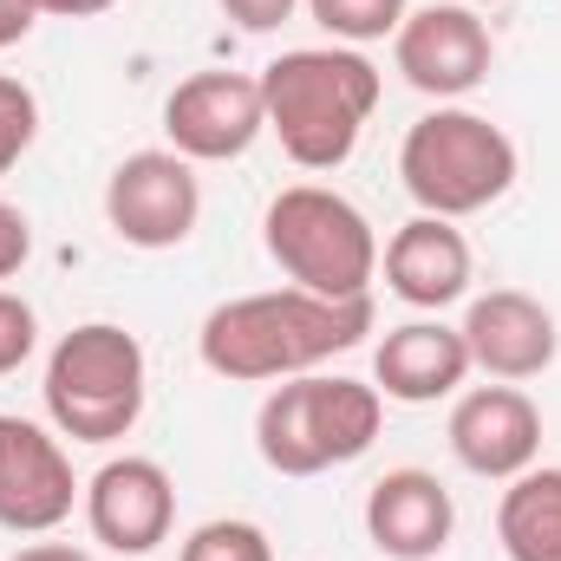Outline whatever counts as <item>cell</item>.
Listing matches in <instances>:
<instances>
[{"label":"cell","instance_id":"cell-5","mask_svg":"<svg viewBox=\"0 0 561 561\" xmlns=\"http://www.w3.org/2000/svg\"><path fill=\"white\" fill-rule=\"evenodd\" d=\"M399 176H405V190H412V203H419L424 216L457 222V216H477L496 196H510V183H516V144H510L503 125H490L483 112L437 105L399 144Z\"/></svg>","mask_w":561,"mask_h":561},{"label":"cell","instance_id":"cell-4","mask_svg":"<svg viewBox=\"0 0 561 561\" xmlns=\"http://www.w3.org/2000/svg\"><path fill=\"white\" fill-rule=\"evenodd\" d=\"M386 419L379 386L366 379H313L300 373L294 386H275L255 412V450L280 477H320L333 463H353L373 450Z\"/></svg>","mask_w":561,"mask_h":561},{"label":"cell","instance_id":"cell-7","mask_svg":"<svg viewBox=\"0 0 561 561\" xmlns=\"http://www.w3.org/2000/svg\"><path fill=\"white\" fill-rule=\"evenodd\" d=\"M203 183L196 163L176 150H131L105 183V222L131 249H176L196 236Z\"/></svg>","mask_w":561,"mask_h":561},{"label":"cell","instance_id":"cell-10","mask_svg":"<svg viewBox=\"0 0 561 561\" xmlns=\"http://www.w3.org/2000/svg\"><path fill=\"white\" fill-rule=\"evenodd\" d=\"M392 59L405 72V85H419L424 99H463L490 79V26L477 20V7H457V0H437L405 13V26L392 33Z\"/></svg>","mask_w":561,"mask_h":561},{"label":"cell","instance_id":"cell-25","mask_svg":"<svg viewBox=\"0 0 561 561\" xmlns=\"http://www.w3.org/2000/svg\"><path fill=\"white\" fill-rule=\"evenodd\" d=\"M33 13H53V20H92V13H105V7H118V0H26Z\"/></svg>","mask_w":561,"mask_h":561},{"label":"cell","instance_id":"cell-3","mask_svg":"<svg viewBox=\"0 0 561 561\" xmlns=\"http://www.w3.org/2000/svg\"><path fill=\"white\" fill-rule=\"evenodd\" d=\"M262 242L294 287L327 294V300H359L379 275V236H373L366 209L327 183L280 190L262 216Z\"/></svg>","mask_w":561,"mask_h":561},{"label":"cell","instance_id":"cell-21","mask_svg":"<svg viewBox=\"0 0 561 561\" xmlns=\"http://www.w3.org/2000/svg\"><path fill=\"white\" fill-rule=\"evenodd\" d=\"M33 346H39V313H33L20 294L0 287V379L20 373V366L33 359Z\"/></svg>","mask_w":561,"mask_h":561},{"label":"cell","instance_id":"cell-24","mask_svg":"<svg viewBox=\"0 0 561 561\" xmlns=\"http://www.w3.org/2000/svg\"><path fill=\"white\" fill-rule=\"evenodd\" d=\"M33 20H39V13H33L26 0H0V46H20V39L33 33Z\"/></svg>","mask_w":561,"mask_h":561},{"label":"cell","instance_id":"cell-22","mask_svg":"<svg viewBox=\"0 0 561 561\" xmlns=\"http://www.w3.org/2000/svg\"><path fill=\"white\" fill-rule=\"evenodd\" d=\"M26 255H33V222H26V209L0 203V280L20 275V268H26Z\"/></svg>","mask_w":561,"mask_h":561},{"label":"cell","instance_id":"cell-15","mask_svg":"<svg viewBox=\"0 0 561 561\" xmlns=\"http://www.w3.org/2000/svg\"><path fill=\"white\" fill-rule=\"evenodd\" d=\"M463 379H470V346L444 320H405L373 353V386L379 399H399V405H437Z\"/></svg>","mask_w":561,"mask_h":561},{"label":"cell","instance_id":"cell-27","mask_svg":"<svg viewBox=\"0 0 561 561\" xmlns=\"http://www.w3.org/2000/svg\"><path fill=\"white\" fill-rule=\"evenodd\" d=\"M477 7H496V0H477Z\"/></svg>","mask_w":561,"mask_h":561},{"label":"cell","instance_id":"cell-12","mask_svg":"<svg viewBox=\"0 0 561 561\" xmlns=\"http://www.w3.org/2000/svg\"><path fill=\"white\" fill-rule=\"evenodd\" d=\"M85 523L112 556H150L170 542L176 523V483L157 457H112L85 483Z\"/></svg>","mask_w":561,"mask_h":561},{"label":"cell","instance_id":"cell-8","mask_svg":"<svg viewBox=\"0 0 561 561\" xmlns=\"http://www.w3.org/2000/svg\"><path fill=\"white\" fill-rule=\"evenodd\" d=\"M163 131L170 150L190 163H229L249 157V144L268 131V105H262V79L249 72H196L163 99Z\"/></svg>","mask_w":561,"mask_h":561},{"label":"cell","instance_id":"cell-26","mask_svg":"<svg viewBox=\"0 0 561 561\" xmlns=\"http://www.w3.org/2000/svg\"><path fill=\"white\" fill-rule=\"evenodd\" d=\"M7 561H92L85 549H72V542H33V549H20V556Z\"/></svg>","mask_w":561,"mask_h":561},{"label":"cell","instance_id":"cell-11","mask_svg":"<svg viewBox=\"0 0 561 561\" xmlns=\"http://www.w3.org/2000/svg\"><path fill=\"white\" fill-rule=\"evenodd\" d=\"M450 457L470 470V477H490V483H510L523 470H536L542 457V412L529 392L516 386H477L450 405Z\"/></svg>","mask_w":561,"mask_h":561},{"label":"cell","instance_id":"cell-1","mask_svg":"<svg viewBox=\"0 0 561 561\" xmlns=\"http://www.w3.org/2000/svg\"><path fill=\"white\" fill-rule=\"evenodd\" d=\"M366 333H373V294L327 300V294H307V287H275V294L222 300L203 320L196 353L216 379L262 386V379H300L320 359L353 353Z\"/></svg>","mask_w":561,"mask_h":561},{"label":"cell","instance_id":"cell-20","mask_svg":"<svg viewBox=\"0 0 561 561\" xmlns=\"http://www.w3.org/2000/svg\"><path fill=\"white\" fill-rule=\"evenodd\" d=\"M33 138H39V99L26 79L0 72V176L33 150Z\"/></svg>","mask_w":561,"mask_h":561},{"label":"cell","instance_id":"cell-17","mask_svg":"<svg viewBox=\"0 0 561 561\" xmlns=\"http://www.w3.org/2000/svg\"><path fill=\"white\" fill-rule=\"evenodd\" d=\"M496 542L510 561H561V470H523L503 490Z\"/></svg>","mask_w":561,"mask_h":561},{"label":"cell","instance_id":"cell-23","mask_svg":"<svg viewBox=\"0 0 561 561\" xmlns=\"http://www.w3.org/2000/svg\"><path fill=\"white\" fill-rule=\"evenodd\" d=\"M294 7H300V0H222V13H229L242 33H275V26L294 20Z\"/></svg>","mask_w":561,"mask_h":561},{"label":"cell","instance_id":"cell-13","mask_svg":"<svg viewBox=\"0 0 561 561\" xmlns=\"http://www.w3.org/2000/svg\"><path fill=\"white\" fill-rule=\"evenodd\" d=\"M457 333H463V346H470V366H483V373L503 379V386L542 379V373L556 366V346H561L556 313H549L536 294H523V287H490V294H477Z\"/></svg>","mask_w":561,"mask_h":561},{"label":"cell","instance_id":"cell-6","mask_svg":"<svg viewBox=\"0 0 561 561\" xmlns=\"http://www.w3.org/2000/svg\"><path fill=\"white\" fill-rule=\"evenodd\" d=\"M46 419L72 444H118L144 419V346L112 320L72 327L46 359Z\"/></svg>","mask_w":561,"mask_h":561},{"label":"cell","instance_id":"cell-18","mask_svg":"<svg viewBox=\"0 0 561 561\" xmlns=\"http://www.w3.org/2000/svg\"><path fill=\"white\" fill-rule=\"evenodd\" d=\"M307 13L346 46H373L405 26V0H307Z\"/></svg>","mask_w":561,"mask_h":561},{"label":"cell","instance_id":"cell-19","mask_svg":"<svg viewBox=\"0 0 561 561\" xmlns=\"http://www.w3.org/2000/svg\"><path fill=\"white\" fill-rule=\"evenodd\" d=\"M176 561H275V542H268V529H255L242 516H216V523L190 529Z\"/></svg>","mask_w":561,"mask_h":561},{"label":"cell","instance_id":"cell-14","mask_svg":"<svg viewBox=\"0 0 561 561\" xmlns=\"http://www.w3.org/2000/svg\"><path fill=\"white\" fill-rule=\"evenodd\" d=\"M450 529H457V503L450 490L405 463V470H386L373 490H366V536L373 549L392 561H431L450 549Z\"/></svg>","mask_w":561,"mask_h":561},{"label":"cell","instance_id":"cell-2","mask_svg":"<svg viewBox=\"0 0 561 561\" xmlns=\"http://www.w3.org/2000/svg\"><path fill=\"white\" fill-rule=\"evenodd\" d=\"M379 66L359 46H294L262 66L268 131L300 170H340L379 112Z\"/></svg>","mask_w":561,"mask_h":561},{"label":"cell","instance_id":"cell-16","mask_svg":"<svg viewBox=\"0 0 561 561\" xmlns=\"http://www.w3.org/2000/svg\"><path fill=\"white\" fill-rule=\"evenodd\" d=\"M386 280L405 307H450L470 294V242L444 216H412L386 242Z\"/></svg>","mask_w":561,"mask_h":561},{"label":"cell","instance_id":"cell-9","mask_svg":"<svg viewBox=\"0 0 561 561\" xmlns=\"http://www.w3.org/2000/svg\"><path fill=\"white\" fill-rule=\"evenodd\" d=\"M79 477L66 444L33 419L0 412V529L13 536H46L72 516Z\"/></svg>","mask_w":561,"mask_h":561}]
</instances>
